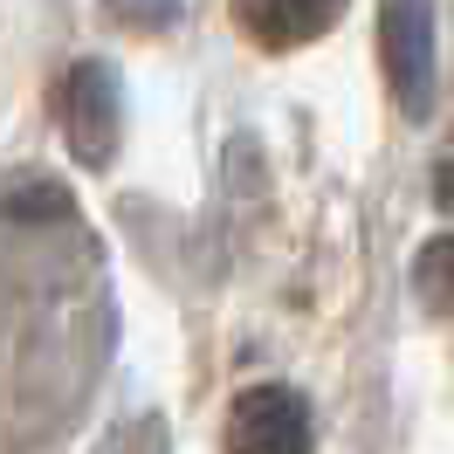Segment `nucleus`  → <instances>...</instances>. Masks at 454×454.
Instances as JSON below:
<instances>
[{
    "mask_svg": "<svg viewBox=\"0 0 454 454\" xmlns=\"http://www.w3.org/2000/svg\"><path fill=\"white\" fill-rule=\"evenodd\" d=\"M56 111H62V138L76 152L83 172H104L117 159V138H124V83L104 56L69 62V76L56 90Z\"/></svg>",
    "mask_w": 454,
    "mask_h": 454,
    "instance_id": "nucleus-1",
    "label": "nucleus"
},
{
    "mask_svg": "<svg viewBox=\"0 0 454 454\" xmlns=\"http://www.w3.org/2000/svg\"><path fill=\"white\" fill-rule=\"evenodd\" d=\"M379 62L406 124L434 117V0H379Z\"/></svg>",
    "mask_w": 454,
    "mask_h": 454,
    "instance_id": "nucleus-2",
    "label": "nucleus"
},
{
    "mask_svg": "<svg viewBox=\"0 0 454 454\" xmlns=\"http://www.w3.org/2000/svg\"><path fill=\"white\" fill-rule=\"evenodd\" d=\"M227 454H317V420H310V399L269 379V386H248L234 393L221 427Z\"/></svg>",
    "mask_w": 454,
    "mask_h": 454,
    "instance_id": "nucleus-3",
    "label": "nucleus"
},
{
    "mask_svg": "<svg viewBox=\"0 0 454 454\" xmlns=\"http://www.w3.org/2000/svg\"><path fill=\"white\" fill-rule=\"evenodd\" d=\"M344 21V0H241V28L255 35L262 49H303L317 35H331Z\"/></svg>",
    "mask_w": 454,
    "mask_h": 454,
    "instance_id": "nucleus-4",
    "label": "nucleus"
},
{
    "mask_svg": "<svg viewBox=\"0 0 454 454\" xmlns=\"http://www.w3.org/2000/svg\"><path fill=\"white\" fill-rule=\"evenodd\" d=\"M413 296L427 317H454V234H434L413 255Z\"/></svg>",
    "mask_w": 454,
    "mask_h": 454,
    "instance_id": "nucleus-5",
    "label": "nucleus"
},
{
    "mask_svg": "<svg viewBox=\"0 0 454 454\" xmlns=\"http://www.w3.org/2000/svg\"><path fill=\"white\" fill-rule=\"evenodd\" d=\"M0 214H7V221H69V193H62L56 179L28 172V179H14V186L0 193Z\"/></svg>",
    "mask_w": 454,
    "mask_h": 454,
    "instance_id": "nucleus-6",
    "label": "nucleus"
},
{
    "mask_svg": "<svg viewBox=\"0 0 454 454\" xmlns=\"http://www.w3.org/2000/svg\"><path fill=\"white\" fill-rule=\"evenodd\" d=\"M179 14H186V0H104V21H117V28H138V35L179 28Z\"/></svg>",
    "mask_w": 454,
    "mask_h": 454,
    "instance_id": "nucleus-7",
    "label": "nucleus"
},
{
    "mask_svg": "<svg viewBox=\"0 0 454 454\" xmlns=\"http://www.w3.org/2000/svg\"><path fill=\"white\" fill-rule=\"evenodd\" d=\"M159 441H166V427H159V420H131L124 434H111V454H166Z\"/></svg>",
    "mask_w": 454,
    "mask_h": 454,
    "instance_id": "nucleus-8",
    "label": "nucleus"
},
{
    "mask_svg": "<svg viewBox=\"0 0 454 454\" xmlns=\"http://www.w3.org/2000/svg\"><path fill=\"white\" fill-rule=\"evenodd\" d=\"M434 207H441V214H454V152H441V159H434Z\"/></svg>",
    "mask_w": 454,
    "mask_h": 454,
    "instance_id": "nucleus-9",
    "label": "nucleus"
}]
</instances>
